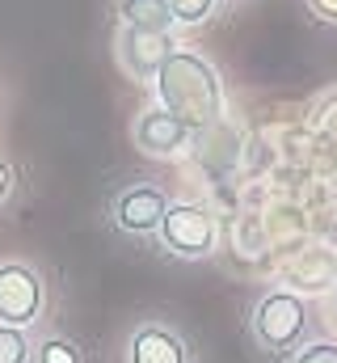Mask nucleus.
<instances>
[{
  "label": "nucleus",
  "instance_id": "nucleus-4",
  "mask_svg": "<svg viewBox=\"0 0 337 363\" xmlns=\"http://www.w3.org/2000/svg\"><path fill=\"white\" fill-rule=\"evenodd\" d=\"M42 313V279L25 262H0V325L30 330Z\"/></svg>",
  "mask_w": 337,
  "mask_h": 363
},
{
  "label": "nucleus",
  "instance_id": "nucleus-5",
  "mask_svg": "<svg viewBox=\"0 0 337 363\" xmlns=\"http://www.w3.org/2000/svg\"><path fill=\"white\" fill-rule=\"evenodd\" d=\"M165 207H168V199H165V190H161V186L135 182V186H127V190H118V194H114L110 216H114V224H118L122 233H131V237H148V233H156V228H161Z\"/></svg>",
  "mask_w": 337,
  "mask_h": 363
},
{
  "label": "nucleus",
  "instance_id": "nucleus-15",
  "mask_svg": "<svg viewBox=\"0 0 337 363\" xmlns=\"http://www.w3.org/2000/svg\"><path fill=\"white\" fill-rule=\"evenodd\" d=\"M8 194H13V169H8V161L0 157V207L8 203Z\"/></svg>",
  "mask_w": 337,
  "mask_h": 363
},
{
  "label": "nucleus",
  "instance_id": "nucleus-7",
  "mask_svg": "<svg viewBox=\"0 0 337 363\" xmlns=\"http://www.w3.org/2000/svg\"><path fill=\"white\" fill-rule=\"evenodd\" d=\"M190 135L194 131L177 114H168L165 106H152V110H144L135 118V144H139V152H148L156 161H168V157L185 152L190 148Z\"/></svg>",
  "mask_w": 337,
  "mask_h": 363
},
{
  "label": "nucleus",
  "instance_id": "nucleus-8",
  "mask_svg": "<svg viewBox=\"0 0 337 363\" xmlns=\"http://www.w3.org/2000/svg\"><path fill=\"white\" fill-rule=\"evenodd\" d=\"M127 363H190V347L168 325H139L127 342Z\"/></svg>",
  "mask_w": 337,
  "mask_h": 363
},
{
  "label": "nucleus",
  "instance_id": "nucleus-3",
  "mask_svg": "<svg viewBox=\"0 0 337 363\" xmlns=\"http://www.w3.org/2000/svg\"><path fill=\"white\" fill-rule=\"evenodd\" d=\"M156 233L177 258H207L215 250V216L202 203H168Z\"/></svg>",
  "mask_w": 337,
  "mask_h": 363
},
{
  "label": "nucleus",
  "instance_id": "nucleus-10",
  "mask_svg": "<svg viewBox=\"0 0 337 363\" xmlns=\"http://www.w3.org/2000/svg\"><path fill=\"white\" fill-rule=\"evenodd\" d=\"M34 363H84V351L72 338L51 334V338H42V342L34 347Z\"/></svg>",
  "mask_w": 337,
  "mask_h": 363
},
{
  "label": "nucleus",
  "instance_id": "nucleus-2",
  "mask_svg": "<svg viewBox=\"0 0 337 363\" xmlns=\"http://www.w3.org/2000/svg\"><path fill=\"white\" fill-rule=\"evenodd\" d=\"M308 330V308L295 291H265L253 308V338L270 355H287L304 342Z\"/></svg>",
  "mask_w": 337,
  "mask_h": 363
},
{
  "label": "nucleus",
  "instance_id": "nucleus-1",
  "mask_svg": "<svg viewBox=\"0 0 337 363\" xmlns=\"http://www.w3.org/2000/svg\"><path fill=\"white\" fill-rule=\"evenodd\" d=\"M156 81V106H165L168 114H177L190 131H207L219 123L224 114V85L215 77V68L194 55V51H173Z\"/></svg>",
  "mask_w": 337,
  "mask_h": 363
},
{
  "label": "nucleus",
  "instance_id": "nucleus-12",
  "mask_svg": "<svg viewBox=\"0 0 337 363\" xmlns=\"http://www.w3.org/2000/svg\"><path fill=\"white\" fill-rule=\"evenodd\" d=\"M211 9H215V0H168V13L177 26H202L211 17Z\"/></svg>",
  "mask_w": 337,
  "mask_h": 363
},
{
  "label": "nucleus",
  "instance_id": "nucleus-14",
  "mask_svg": "<svg viewBox=\"0 0 337 363\" xmlns=\"http://www.w3.org/2000/svg\"><path fill=\"white\" fill-rule=\"evenodd\" d=\"M308 9H312L321 21H337V0H308Z\"/></svg>",
  "mask_w": 337,
  "mask_h": 363
},
{
  "label": "nucleus",
  "instance_id": "nucleus-6",
  "mask_svg": "<svg viewBox=\"0 0 337 363\" xmlns=\"http://www.w3.org/2000/svg\"><path fill=\"white\" fill-rule=\"evenodd\" d=\"M173 51H177L173 34L131 30V26H122V30H118V64H122V72H127V77H135V81H152V77L161 72V64H165Z\"/></svg>",
  "mask_w": 337,
  "mask_h": 363
},
{
  "label": "nucleus",
  "instance_id": "nucleus-9",
  "mask_svg": "<svg viewBox=\"0 0 337 363\" xmlns=\"http://www.w3.org/2000/svg\"><path fill=\"white\" fill-rule=\"evenodd\" d=\"M118 21L131 30H156V34H173V13L168 0H118Z\"/></svg>",
  "mask_w": 337,
  "mask_h": 363
},
{
  "label": "nucleus",
  "instance_id": "nucleus-13",
  "mask_svg": "<svg viewBox=\"0 0 337 363\" xmlns=\"http://www.w3.org/2000/svg\"><path fill=\"white\" fill-rule=\"evenodd\" d=\"M291 363H337V342H308V347H295V359Z\"/></svg>",
  "mask_w": 337,
  "mask_h": 363
},
{
  "label": "nucleus",
  "instance_id": "nucleus-11",
  "mask_svg": "<svg viewBox=\"0 0 337 363\" xmlns=\"http://www.w3.org/2000/svg\"><path fill=\"white\" fill-rule=\"evenodd\" d=\"M30 359H34V347H30L25 330L0 325V363H30Z\"/></svg>",
  "mask_w": 337,
  "mask_h": 363
}]
</instances>
